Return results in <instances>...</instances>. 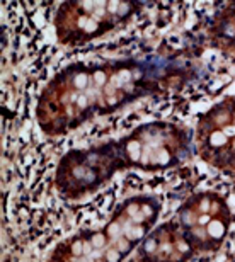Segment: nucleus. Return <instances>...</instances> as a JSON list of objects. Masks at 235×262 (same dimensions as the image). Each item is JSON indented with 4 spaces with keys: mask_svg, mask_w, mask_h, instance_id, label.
I'll use <instances>...</instances> for the list:
<instances>
[{
    "mask_svg": "<svg viewBox=\"0 0 235 262\" xmlns=\"http://www.w3.org/2000/svg\"><path fill=\"white\" fill-rule=\"evenodd\" d=\"M154 70L155 67L135 60L70 67L45 91L38 118L45 129H72L147 94L154 83Z\"/></svg>",
    "mask_w": 235,
    "mask_h": 262,
    "instance_id": "f257e3e1",
    "label": "nucleus"
},
{
    "mask_svg": "<svg viewBox=\"0 0 235 262\" xmlns=\"http://www.w3.org/2000/svg\"><path fill=\"white\" fill-rule=\"evenodd\" d=\"M167 141L169 128L145 124L123 140L69 155L60 165L58 184L69 194H80L97 187L116 170L162 167L169 164L172 157Z\"/></svg>",
    "mask_w": 235,
    "mask_h": 262,
    "instance_id": "f03ea898",
    "label": "nucleus"
},
{
    "mask_svg": "<svg viewBox=\"0 0 235 262\" xmlns=\"http://www.w3.org/2000/svg\"><path fill=\"white\" fill-rule=\"evenodd\" d=\"M157 214L152 199H130L102 228L60 245L51 262H121L145 238Z\"/></svg>",
    "mask_w": 235,
    "mask_h": 262,
    "instance_id": "7ed1b4c3",
    "label": "nucleus"
},
{
    "mask_svg": "<svg viewBox=\"0 0 235 262\" xmlns=\"http://www.w3.org/2000/svg\"><path fill=\"white\" fill-rule=\"evenodd\" d=\"M133 12L135 2H69L56 15V33L63 43H87L130 19Z\"/></svg>",
    "mask_w": 235,
    "mask_h": 262,
    "instance_id": "20e7f679",
    "label": "nucleus"
}]
</instances>
